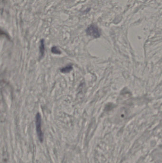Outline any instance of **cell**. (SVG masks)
<instances>
[{"instance_id":"6da1fadb","label":"cell","mask_w":162,"mask_h":163,"mask_svg":"<svg viewBox=\"0 0 162 163\" xmlns=\"http://www.w3.org/2000/svg\"><path fill=\"white\" fill-rule=\"evenodd\" d=\"M36 127L38 136L40 142H42L43 139V134L42 130V118L40 113H38L35 117Z\"/></svg>"},{"instance_id":"7a4b0ae2","label":"cell","mask_w":162,"mask_h":163,"mask_svg":"<svg viewBox=\"0 0 162 163\" xmlns=\"http://www.w3.org/2000/svg\"><path fill=\"white\" fill-rule=\"evenodd\" d=\"M86 32L87 35L94 38H98L100 36V32L98 27L94 24L89 26L86 30Z\"/></svg>"},{"instance_id":"3957f363","label":"cell","mask_w":162,"mask_h":163,"mask_svg":"<svg viewBox=\"0 0 162 163\" xmlns=\"http://www.w3.org/2000/svg\"><path fill=\"white\" fill-rule=\"evenodd\" d=\"M40 44L39 46L40 49V58H42L45 53V44H44V40L42 39L40 41Z\"/></svg>"},{"instance_id":"277c9868","label":"cell","mask_w":162,"mask_h":163,"mask_svg":"<svg viewBox=\"0 0 162 163\" xmlns=\"http://www.w3.org/2000/svg\"><path fill=\"white\" fill-rule=\"evenodd\" d=\"M72 69V65H67L66 67H63L62 69H61L60 71L63 73H68L71 71Z\"/></svg>"},{"instance_id":"5b68a950","label":"cell","mask_w":162,"mask_h":163,"mask_svg":"<svg viewBox=\"0 0 162 163\" xmlns=\"http://www.w3.org/2000/svg\"><path fill=\"white\" fill-rule=\"evenodd\" d=\"M51 52L53 53L54 54H61V52L60 50L58 48V47L56 46H53L51 48Z\"/></svg>"}]
</instances>
